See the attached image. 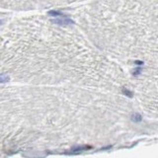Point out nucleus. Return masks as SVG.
<instances>
[{
    "label": "nucleus",
    "instance_id": "f257e3e1",
    "mask_svg": "<svg viewBox=\"0 0 158 158\" xmlns=\"http://www.w3.org/2000/svg\"><path fill=\"white\" fill-rule=\"evenodd\" d=\"M55 24H59V25H65V24H73V21L70 20L68 18H64V19H55L52 21Z\"/></svg>",
    "mask_w": 158,
    "mask_h": 158
},
{
    "label": "nucleus",
    "instance_id": "f03ea898",
    "mask_svg": "<svg viewBox=\"0 0 158 158\" xmlns=\"http://www.w3.org/2000/svg\"><path fill=\"white\" fill-rule=\"evenodd\" d=\"M48 15H50V16H53V17H55V16H63L60 12H58V11H50L48 12Z\"/></svg>",
    "mask_w": 158,
    "mask_h": 158
},
{
    "label": "nucleus",
    "instance_id": "7ed1b4c3",
    "mask_svg": "<svg viewBox=\"0 0 158 158\" xmlns=\"http://www.w3.org/2000/svg\"><path fill=\"white\" fill-rule=\"evenodd\" d=\"M89 148H91L90 146H80V147H76V148H73V151H80V150H86V149H89Z\"/></svg>",
    "mask_w": 158,
    "mask_h": 158
},
{
    "label": "nucleus",
    "instance_id": "20e7f679",
    "mask_svg": "<svg viewBox=\"0 0 158 158\" xmlns=\"http://www.w3.org/2000/svg\"><path fill=\"white\" fill-rule=\"evenodd\" d=\"M133 121H139L140 120H141V117H140L138 114H135V115H133Z\"/></svg>",
    "mask_w": 158,
    "mask_h": 158
},
{
    "label": "nucleus",
    "instance_id": "39448f33",
    "mask_svg": "<svg viewBox=\"0 0 158 158\" xmlns=\"http://www.w3.org/2000/svg\"><path fill=\"white\" fill-rule=\"evenodd\" d=\"M8 81V77L5 75H0V82H7Z\"/></svg>",
    "mask_w": 158,
    "mask_h": 158
},
{
    "label": "nucleus",
    "instance_id": "423d86ee",
    "mask_svg": "<svg viewBox=\"0 0 158 158\" xmlns=\"http://www.w3.org/2000/svg\"><path fill=\"white\" fill-rule=\"evenodd\" d=\"M123 92H124V94H126V95H128V97H132V93H130V91H128V89H126V88H124V89H123Z\"/></svg>",
    "mask_w": 158,
    "mask_h": 158
},
{
    "label": "nucleus",
    "instance_id": "0eeeda50",
    "mask_svg": "<svg viewBox=\"0 0 158 158\" xmlns=\"http://www.w3.org/2000/svg\"><path fill=\"white\" fill-rule=\"evenodd\" d=\"M1 24H2V21H0V25H1Z\"/></svg>",
    "mask_w": 158,
    "mask_h": 158
}]
</instances>
